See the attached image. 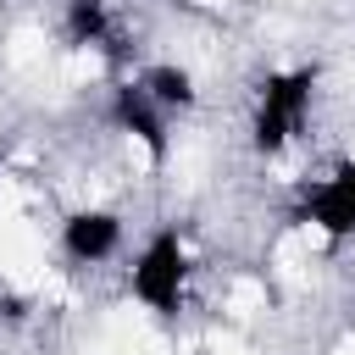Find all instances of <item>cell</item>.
I'll list each match as a JSON object with an SVG mask.
<instances>
[{"instance_id": "2", "label": "cell", "mask_w": 355, "mask_h": 355, "mask_svg": "<svg viewBox=\"0 0 355 355\" xmlns=\"http://www.w3.org/2000/svg\"><path fill=\"white\" fill-rule=\"evenodd\" d=\"M311 100H316V72L311 67H288V72H272L255 94V122H250V144L261 155H283L305 122H311Z\"/></svg>"}, {"instance_id": "1", "label": "cell", "mask_w": 355, "mask_h": 355, "mask_svg": "<svg viewBox=\"0 0 355 355\" xmlns=\"http://www.w3.org/2000/svg\"><path fill=\"white\" fill-rule=\"evenodd\" d=\"M189 277H194V266H189L183 233H178V227H161V233L133 255V266H128V294H133V305L150 311V316H183Z\"/></svg>"}, {"instance_id": "5", "label": "cell", "mask_w": 355, "mask_h": 355, "mask_svg": "<svg viewBox=\"0 0 355 355\" xmlns=\"http://www.w3.org/2000/svg\"><path fill=\"white\" fill-rule=\"evenodd\" d=\"M139 89L161 105V111H194L200 105V89H194V72L189 67H178V61H161V67H150L144 78H139Z\"/></svg>"}, {"instance_id": "4", "label": "cell", "mask_w": 355, "mask_h": 355, "mask_svg": "<svg viewBox=\"0 0 355 355\" xmlns=\"http://www.w3.org/2000/svg\"><path fill=\"white\" fill-rule=\"evenodd\" d=\"M61 250L78 261V266H100L122 250V216L111 205H78L67 211L61 222Z\"/></svg>"}, {"instance_id": "3", "label": "cell", "mask_w": 355, "mask_h": 355, "mask_svg": "<svg viewBox=\"0 0 355 355\" xmlns=\"http://www.w3.org/2000/svg\"><path fill=\"white\" fill-rule=\"evenodd\" d=\"M300 222H305L316 239H333V244L355 239V155L333 161V166L305 189Z\"/></svg>"}]
</instances>
